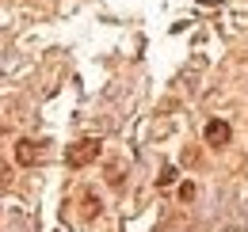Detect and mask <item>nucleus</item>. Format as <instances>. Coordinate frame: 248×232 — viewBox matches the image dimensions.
I'll use <instances>...</instances> for the list:
<instances>
[{"instance_id":"1","label":"nucleus","mask_w":248,"mask_h":232,"mask_svg":"<svg viewBox=\"0 0 248 232\" xmlns=\"http://www.w3.org/2000/svg\"><path fill=\"white\" fill-rule=\"evenodd\" d=\"M95 156H99V141H95V137H84V141L69 145V152H65L69 168H84V164H92Z\"/></svg>"},{"instance_id":"5","label":"nucleus","mask_w":248,"mask_h":232,"mask_svg":"<svg viewBox=\"0 0 248 232\" xmlns=\"http://www.w3.org/2000/svg\"><path fill=\"white\" fill-rule=\"evenodd\" d=\"M172 179H176V172H172V168H164V172H160V179H156V183H160V187H168Z\"/></svg>"},{"instance_id":"3","label":"nucleus","mask_w":248,"mask_h":232,"mask_svg":"<svg viewBox=\"0 0 248 232\" xmlns=\"http://www.w3.org/2000/svg\"><path fill=\"white\" fill-rule=\"evenodd\" d=\"M206 141H210V145H225V141H229V126H225V122H210V126H206Z\"/></svg>"},{"instance_id":"4","label":"nucleus","mask_w":248,"mask_h":232,"mask_svg":"<svg viewBox=\"0 0 248 232\" xmlns=\"http://www.w3.org/2000/svg\"><path fill=\"white\" fill-rule=\"evenodd\" d=\"M8 187H12V175H8V164H4V160H0V194H4V190H8Z\"/></svg>"},{"instance_id":"2","label":"nucleus","mask_w":248,"mask_h":232,"mask_svg":"<svg viewBox=\"0 0 248 232\" xmlns=\"http://www.w3.org/2000/svg\"><path fill=\"white\" fill-rule=\"evenodd\" d=\"M16 160H19L23 168H34V164L46 160V145H38V141H31V137H23V141L16 145Z\"/></svg>"}]
</instances>
